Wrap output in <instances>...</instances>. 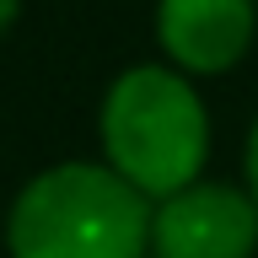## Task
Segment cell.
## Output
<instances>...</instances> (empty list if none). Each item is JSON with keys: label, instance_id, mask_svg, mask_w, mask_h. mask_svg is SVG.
<instances>
[{"label": "cell", "instance_id": "6da1fadb", "mask_svg": "<svg viewBox=\"0 0 258 258\" xmlns=\"http://www.w3.org/2000/svg\"><path fill=\"white\" fill-rule=\"evenodd\" d=\"M156 199L118 167L64 161L32 177L11 205V258H145Z\"/></svg>", "mask_w": 258, "mask_h": 258}, {"label": "cell", "instance_id": "7a4b0ae2", "mask_svg": "<svg viewBox=\"0 0 258 258\" xmlns=\"http://www.w3.org/2000/svg\"><path fill=\"white\" fill-rule=\"evenodd\" d=\"M102 151L108 167H118L151 199L199 183L210 151V118L199 92L161 64L118 76L102 102Z\"/></svg>", "mask_w": 258, "mask_h": 258}, {"label": "cell", "instance_id": "3957f363", "mask_svg": "<svg viewBox=\"0 0 258 258\" xmlns=\"http://www.w3.org/2000/svg\"><path fill=\"white\" fill-rule=\"evenodd\" d=\"M258 247V199L231 183H188L156 199L151 253L161 258H253Z\"/></svg>", "mask_w": 258, "mask_h": 258}, {"label": "cell", "instance_id": "277c9868", "mask_svg": "<svg viewBox=\"0 0 258 258\" xmlns=\"http://www.w3.org/2000/svg\"><path fill=\"white\" fill-rule=\"evenodd\" d=\"M156 32L183 70L215 76L231 70L253 43V0H161Z\"/></svg>", "mask_w": 258, "mask_h": 258}, {"label": "cell", "instance_id": "5b68a950", "mask_svg": "<svg viewBox=\"0 0 258 258\" xmlns=\"http://www.w3.org/2000/svg\"><path fill=\"white\" fill-rule=\"evenodd\" d=\"M247 194L258 199V124H253V135H247Z\"/></svg>", "mask_w": 258, "mask_h": 258}, {"label": "cell", "instance_id": "8992f818", "mask_svg": "<svg viewBox=\"0 0 258 258\" xmlns=\"http://www.w3.org/2000/svg\"><path fill=\"white\" fill-rule=\"evenodd\" d=\"M16 6H22V0H0V32L16 22Z\"/></svg>", "mask_w": 258, "mask_h": 258}, {"label": "cell", "instance_id": "52a82bcc", "mask_svg": "<svg viewBox=\"0 0 258 258\" xmlns=\"http://www.w3.org/2000/svg\"><path fill=\"white\" fill-rule=\"evenodd\" d=\"M145 258H161V253H145Z\"/></svg>", "mask_w": 258, "mask_h": 258}]
</instances>
